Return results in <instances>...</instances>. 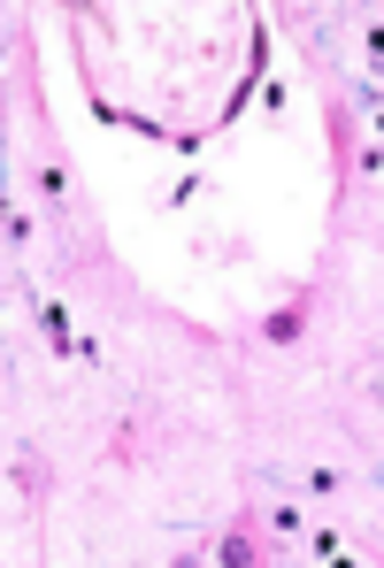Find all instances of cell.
Returning <instances> with one entry per match:
<instances>
[{
	"mask_svg": "<svg viewBox=\"0 0 384 568\" xmlns=\"http://www.w3.org/2000/svg\"><path fill=\"white\" fill-rule=\"evenodd\" d=\"M315 300H323V284H300L277 315H262V346H300L307 338V315H315Z\"/></svg>",
	"mask_w": 384,
	"mask_h": 568,
	"instance_id": "obj_1",
	"label": "cell"
},
{
	"mask_svg": "<svg viewBox=\"0 0 384 568\" xmlns=\"http://www.w3.org/2000/svg\"><path fill=\"white\" fill-rule=\"evenodd\" d=\"M215 561H223V568H262V515H254V507H246V515H231V530H223Z\"/></svg>",
	"mask_w": 384,
	"mask_h": 568,
	"instance_id": "obj_2",
	"label": "cell"
},
{
	"mask_svg": "<svg viewBox=\"0 0 384 568\" xmlns=\"http://www.w3.org/2000/svg\"><path fill=\"white\" fill-rule=\"evenodd\" d=\"M354 115H346V100H331V162H338V200H346V185H354Z\"/></svg>",
	"mask_w": 384,
	"mask_h": 568,
	"instance_id": "obj_3",
	"label": "cell"
},
{
	"mask_svg": "<svg viewBox=\"0 0 384 568\" xmlns=\"http://www.w3.org/2000/svg\"><path fill=\"white\" fill-rule=\"evenodd\" d=\"M16 484H23V499H31V507H39V499H47V469H39V454H16Z\"/></svg>",
	"mask_w": 384,
	"mask_h": 568,
	"instance_id": "obj_4",
	"label": "cell"
},
{
	"mask_svg": "<svg viewBox=\"0 0 384 568\" xmlns=\"http://www.w3.org/2000/svg\"><path fill=\"white\" fill-rule=\"evenodd\" d=\"M170 568H208V554H178V561H170Z\"/></svg>",
	"mask_w": 384,
	"mask_h": 568,
	"instance_id": "obj_5",
	"label": "cell"
},
{
	"mask_svg": "<svg viewBox=\"0 0 384 568\" xmlns=\"http://www.w3.org/2000/svg\"><path fill=\"white\" fill-rule=\"evenodd\" d=\"M377 399H384V384H377Z\"/></svg>",
	"mask_w": 384,
	"mask_h": 568,
	"instance_id": "obj_6",
	"label": "cell"
}]
</instances>
